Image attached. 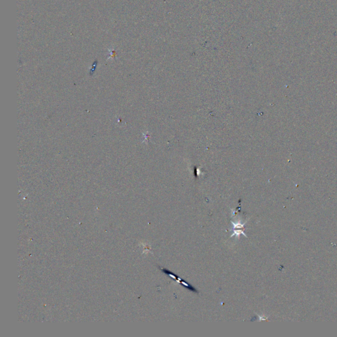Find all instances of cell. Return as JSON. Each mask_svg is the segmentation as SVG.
I'll return each instance as SVG.
<instances>
[{
    "label": "cell",
    "instance_id": "obj_1",
    "mask_svg": "<svg viewBox=\"0 0 337 337\" xmlns=\"http://www.w3.org/2000/svg\"><path fill=\"white\" fill-rule=\"evenodd\" d=\"M162 270L164 271V272L165 273V274L169 275V276H170L171 277H172L173 279H174L175 280V281H177L178 282H179V283H181L182 284V285H183L185 287L186 289H189L191 290V291H193L194 292H198V290H197L195 288H194L192 287V285H190L189 283H186V282H184L183 281V279H181V278H179V277L177 276V275H176L175 274H174L172 272H171L170 271L166 269H164V268H162Z\"/></svg>",
    "mask_w": 337,
    "mask_h": 337
}]
</instances>
